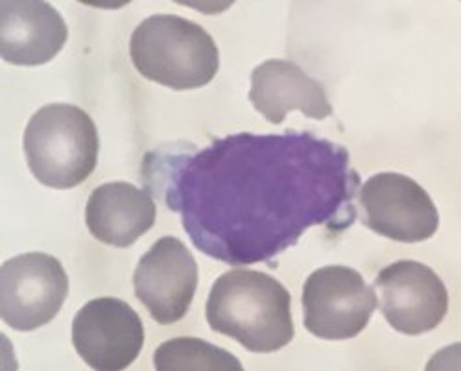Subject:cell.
I'll use <instances>...</instances> for the list:
<instances>
[{
    "instance_id": "1",
    "label": "cell",
    "mask_w": 461,
    "mask_h": 371,
    "mask_svg": "<svg viewBox=\"0 0 461 371\" xmlns=\"http://www.w3.org/2000/svg\"><path fill=\"white\" fill-rule=\"evenodd\" d=\"M142 170L196 248L235 267L267 261L314 226L348 230L358 214L349 152L309 131L229 135L194 156L148 154Z\"/></svg>"
},
{
    "instance_id": "2",
    "label": "cell",
    "mask_w": 461,
    "mask_h": 371,
    "mask_svg": "<svg viewBox=\"0 0 461 371\" xmlns=\"http://www.w3.org/2000/svg\"><path fill=\"white\" fill-rule=\"evenodd\" d=\"M214 332L242 344L251 353H276L295 335L292 295L276 277L237 268L220 276L205 307Z\"/></svg>"
},
{
    "instance_id": "3",
    "label": "cell",
    "mask_w": 461,
    "mask_h": 371,
    "mask_svg": "<svg viewBox=\"0 0 461 371\" xmlns=\"http://www.w3.org/2000/svg\"><path fill=\"white\" fill-rule=\"evenodd\" d=\"M130 56L146 80L174 91L202 89L220 68L212 35L198 23L172 14L144 19L131 33Z\"/></svg>"
},
{
    "instance_id": "4",
    "label": "cell",
    "mask_w": 461,
    "mask_h": 371,
    "mask_svg": "<svg viewBox=\"0 0 461 371\" xmlns=\"http://www.w3.org/2000/svg\"><path fill=\"white\" fill-rule=\"evenodd\" d=\"M24 156L33 177L50 189H74L96 168L100 139L87 111L72 104H49L30 119Z\"/></svg>"
},
{
    "instance_id": "5",
    "label": "cell",
    "mask_w": 461,
    "mask_h": 371,
    "mask_svg": "<svg viewBox=\"0 0 461 371\" xmlns=\"http://www.w3.org/2000/svg\"><path fill=\"white\" fill-rule=\"evenodd\" d=\"M376 307L375 290L349 267H323L306 277L303 286L304 329L321 340L358 337Z\"/></svg>"
},
{
    "instance_id": "6",
    "label": "cell",
    "mask_w": 461,
    "mask_h": 371,
    "mask_svg": "<svg viewBox=\"0 0 461 371\" xmlns=\"http://www.w3.org/2000/svg\"><path fill=\"white\" fill-rule=\"evenodd\" d=\"M67 295L68 276L49 253H23L0 268V316L15 330L30 332L50 323Z\"/></svg>"
},
{
    "instance_id": "7",
    "label": "cell",
    "mask_w": 461,
    "mask_h": 371,
    "mask_svg": "<svg viewBox=\"0 0 461 371\" xmlns=\"http://www.w3.org/2000/svg\"><path fill=\"white\" fill-rule=\"evenodd\" d=\"M360 220L373 233L415 244L429 240L439 228V213L417 181L399 172L369 177L358 195Z\"/></svg>"
},
{
    "instance_id": "8",
    "label": "cell",
    "mask_w": 461,
    "mask_h": 371,
    "mask_svg": "<svg viewBox=\"0 0 461 371\" xmlns=\"http://www.w3.org/2000/svg\"><path fill=\"white\" fill-rule=\"evenodd\" d=\"M72 344L89 367L121 371L139 358L144 346V325L126 302L96 298L74 316Z\"/></svg>"
},
{
    "instance_id": "9",
    "label": "cell",
    "mask_w": 461,
    "mask_h": 371,
    "mask_svg": "<svg viewBox=\"0 0 461 371\" xmlns=\"http://www.w3.org/2000/svg\"><path fill=\"white\" fill-rule=\"evenodd\" d=\"M375 288L380 292L382 316L408 337L434 330L448 312L445 283L430 267L417 261H397L382 268Z\"/></svg>"
},
{
    "instance_id": "10",
    "label": "cell",
    "mask_w": 461,
    "mask_h": 371,
    "mask_svg": "<svg viewBox=\"0 0 461 371\" xmlns=\"http://www.w3.org/2000/svg\"><path fill=\"white\" fill-rule=\"evenodd\" d=\"M137 300L161 325L181 321L198 290V263L176 237H163L142 257L133 274Z\"/></svg>"
},
{
    "instance_id": "11",
    "label": "cell",
    "mask_w": 461,
    "mask_h": 371,
    "mask_svg": "<svg viewBox=\"0 0 461 371\" xmlns=\"http://www.w3.org/2000/svg\"><path fill=\"white\" fill-rule=\"evenodd\" d=\"M68 40L61 14L43 0L0 3V54L19 67H40L52 61Z\"/></svg>"
},
{
    "instance_id": "12",
    "label": "cell",
    "mask_w": 461,
    "mask_h": 371,
    "mask_svg": "<svg viewBox=\"0 0 461 371\" xmlns=\"http://www.w3.org/2000/svg\"><path fill=\"white\" fill-rule=\"evenodd\" d=\"M249 102L272 124H283L290 111L312 121L334 113L321 84L286 59H267L253 68Z\"/></svg>"
},
{
    "instance_id": "13",
    "label": "cell",
    "mask_w": 461,
    "mask_h": 371,
    "mask_svg": "<svg viewBox=\"0 0 461 371\" xmlns=\"http://www.w3.org/2000/svg\"><path fill=\"white\" fill-rule=\"evenodd\" d=\"M158 207L151 195L128 181L104 183L86 205L91 235L113 248H130L156 224Z\"/></svg>"
},
{
    "instance_id": "14",
    "label": "cell",
    "mask_w": 461,
    "mask_h": 371,
    "mask_svg": "<svg viewBox=\"0 0 461 371\" xmlns=\"http://www.w3.org/2000/svg\"><path fill=\"white\" fill-rule=\"evenodd\" d=\"M158 371H242L240 360L202 339H172L153 355Z\"/></svg>"
}]
</instances>
